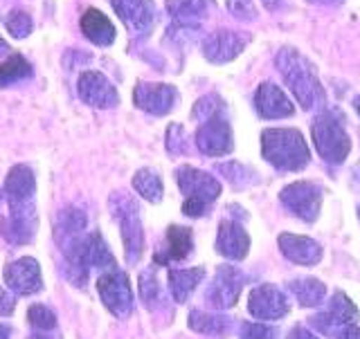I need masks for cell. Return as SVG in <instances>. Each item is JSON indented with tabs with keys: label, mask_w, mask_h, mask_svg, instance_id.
Here are the masks:
<instances>
[{
	"label": "cell",
	"mask_w": 360,
	"mask_h": 339,
	"mask_svg": "<svg viewBox=\"0 0 360 339\" xmlns=\"http://www.w3.org/2000/svg\"><path fill=\"white\" fill-rule=\"evenodd\" d=\"M3 194L9 205V216L3 222V236L14 245L32 243L37 236L39 216L34 196H37V178L27 164H16L5 178Z\"/></svg>",
	"instance_id": "obj_1"
},
{
	"label": "cell",
	"mask_w": 360,
	"mask_h": 339,
	"mask_svg": "<svg viewBox=\"0 0 360 339\" xmlns=\"http://www.w3.org/2000/svg\"><path fill=\"white\" fill-rule=\"evenodd\" d=\"M277 70L304 110L324 106V90L313 63L292 48H281L275 56Z\"/></svg>",
	"instance_id": "obj_2"
},
{
	"label": "cell",
	"mask_w": 360,
	"mask_h": 339,
	"mask_svg": "<svg viewBox=\"0 0 360 339\" xmlns=\"http://www.w3.org/2000/svg\"><path fill=\"white\" fill-rule=\"evenodd\" d=\"M266 160L281 171H300L309 164V146L297 128H268L262 133Z\"/></svg>",
	"instance_id": "obj_3"
},
{
	"label": "cell",
	"mask_w": 360,
	"mask_h": 339,
	"mask_svg": "<svg viewBox=\"0 0 360 339\" xmlns=\"http://www.w3.org/2000/svg\"><path fill=\"white\" fill-rule=\"evenodd\" d=\"M345 117L340 110H326L313 121V144L318 155L329 164H342L352 151V140L345 131Z\"/></svg>",
	"instance_id": "obj_4"
},
{
	"label": "cell",
	"mask_w": 360,
	"mask_h": 339,
	"mask_svg": "<svg viewBox=\"0 0 360 339\" xmlns=\"http://www.w3.org/2000/svg\"><path fill=\"white\" fill-rule=\"evenodd\" d=\"M176 182L185 196L183 213L189 218H198L207 211V207L221 196L219 180L194 166H180L176 171Z\"/></svg>",
	"instance_id": "obj_5"
},
{
	"label": "cell",
	"mask_w": 360,
	"mask_h": 339,
	"mask_svg": "<svg viewBox=\"0 0 360 339\" xmlns=\"http://www.w3.org/2000/svg\"><path fill=\"white\" fill-rule=\"evenodd\" d=\"M110 207H112V213H115V218L120 220L127 263H138L140 256H142V250H144L140 209H138V205H135V200L129 196H112Z\"/></svg>",
	"instance_id": "obj_6"
},
{
	"label": "cell",
	"mask_w": 360,
	"mask_h": 339,
	"mask_svg": "<svg viewBox=\"0 0 360 339\" xmlns=\"http://www.w3.org/2000/svg\"><path fill=\"white\" fill-rule=\"evenodd\" d=\"M97 292L101 297V303L106 306L110 314L117 319H127L133 310V290L127 272L122 270H106L104 274L97 279Z\"/></svg>",
	"instance_id": "obj_7"
},
{
	"label": "cell",
	"mask_w": 360,
	"mask_h": 339,
	"mask_svg": "<svg viewBox=\"0 0 360 339\" xmlns=\"http://www.w3.org/2000/svg\"><path fill=\"white\" fill-rule=\"evenodd\" d=\"M196 146L200 153L210 157H221L232 151V128L230 121L225 119V108L200 119V126L196 131Z\"/></svg>",
	"instance_id": "obj_8"
},
{
	"label": "cell",
	"mask_w": 360,
	"mask_h": 339,
	"mask_svg": "<svg viewBox=\"0 0 360 339\" xmlns=\"http://www.w3.org/2000/svg\"><path fill=\"white\" fill-rule=\"evenodd\" d=\"M281 202L288 211H292L302 220L313 222L320 213V202H322V189L313 182H292L279 194Z\"/></svg>",
	"instance_id": "obj_9"
},
{
	"label": "cell",
	"mask_w": 360,
	"mask_h": 339,
	"mask_svg": "<svg viewBox=\"0 0 360 339\" xmlns=\"http://www.w3.org/2000/svg\"><path fill=\"white\" fill-rule=\"evenodd\" d=\"M110 7L133 36H146L155 25L158 11L153 0H110Z\"/></svg>",
	"instance_id": "obj_10"
},
{
	"label": "cell",
	"mask_w": 360,
	"mask_h": 339,
	"mask_svg": "<svg viewBox=\"0 0 360 339\" xmlns=\"http://www.w3.org/2000/svg\"><path fill=\"white\" fill-rule=\"evenodd\" d=\"M77 93L82 97V101H86L93 108H115L120 104V95L115 86L99 70H84L79 74Z\"/></svg>",
	"instance_id": "obj_11"
},
{
	"label": "cell",
	"mask_w": 360,
	"mask_h": 339,
	"mask_svg": "<svg viewBox=\"0 0 360 339\" xmlns=\"http://www.w3.org/2000/svg\"><path fill=\"white\" fill-rule=\"evenodd\" d=\"M133 101L140 110L151 112L155 117H162L167 112L174 110L178 101V93L174 86H167V84L138 81V86L133 90Z\"/></svg>",
	"instance_id": "obj_12"
},
{
	"label": "cell",
	"mask_w": 360,
	"mask_h": 339,
	"mask_svg": "<svg viewBox=\"0 0 360 339\" xmlns=\"http://www.w3.org/2000/svg\"><path fill=\"white\" fill-rule=\"evenodd\" d=\"M5 286L16 292V295H34V292H39L43 288V277H41V265L37 258L32 256H22L18 261L9 263L5 267Z\"/></svg>",
	"instance_id": "obj_13"
},
{
	"label": "cell",
	"mask_w": 360,
	"mask_h": 339,
	"mask_svg": "<svg viewBox=\"0 0 360 339\" xmlns=\"http://www.w3.org/2000/svg\"><path fill=\"white\" fill-rule=\"evenodd\" d=\"M248 41H250L248 34L232 32V29H219V32H212L210 36L202 41V54H205V59L212 63H228L243 52Z\"/></svg>",
	"instance_id": "obj_14"
},
{
	"label": "cell",
	"mask_w": 360,
	"mask_h": 339,
	"mask_svg": "<svg viewBox=\"0 0 360 339\" xmlns=\"http://www.w3.org/2000/svg\"><path fill=\"white\" fill-rule=\"evenodd\" d=\"M248 310L257 319H281L290 310L286 295L275 286H257L248 297Z\"/></svg>",
	"instance_id": "obj_15"
},
{
	"label": "cell",
	"mask_w": 360,
	"mask_h": 339,
	"mask_svg": "<svg viewBox=\"0 0 360 339\" xmlns=\"http://www.w3.org/2000/svg\"><path fill=\"white\" fill-rule=\"evenodd\" d=\"M243 274L236 267L223 265L219 267L217 277H214V284L207 290V301L214 308H232L239 295L243 290Z\"/></svg>",
	"instance_id": "obj_16"
},
{
	"label": "cell",
	"mask_w": 360,
	"mask_h": 339,
	"mask_svg": "<svg viewBox=\"0 0 360 339\" xmlns=\"http://www.w3.org/2000/svg\"><path fill=\"white\" fill-rule=\"evenodd\" d=\"M167 9L174 20L169 34L196 32L210 9V0H167Z\"/></svg>",
	"instance_id": "obj_17"
},
{
	"label": "cell",
	"mask_w": 360,
	"mask_h": 339,
	"mask_svg": "<svg viewBox=\"0 0 360 339\" xmlns=\"http://www.w3.org/2000/svg\"><path fill=\"white\" fill-rule=\"evenodd\" d=\"M255 108L266 119H281L290 117L295 112V106L284 95V90L275 84H262L255 93Z\"/></svg>",
	"instance_id": "obj_18"
},
{
	"label": "cell",
	"mask_w": 360,
	"mask_h": 339,
	"mask_svg": "<svg viewBox=\"0 0 360 339\" xmlns=\"http://www.w3.org/2000/svg\"><path fill=\"white\" fill-rule=\"evenodd\" d=\"M248 247H250V236L245 234V230L239 222L223 220L219 225V236H217L219 254H223L225 258H232V261H241L248 254Z\"/></svg>",
	"instance_id": "obj_19"
},
{
	"label": "cell",
	"mask_w": 360,
	"mask_h": 339,
	"mask_svg": "<svg viewBox=\"0 0 360 339\" xmlns=\"http://www.w3.org/2000/svg\"><path fill=\"white\" fill-rule=\"evenodd\" d=\"M79 27H82V34L90 41L99 45V48H108V45L115 43V25L110 22V18L106 14H101L99 9L95 7H88L84 14H82V20H79Z\"/></svg>",
	"instance_id": "obj_20"
},
{
	"label": "cell",
	"mask_w": 360,
	"mask_h": 339,
	"mask_svg": "<svg viewBox=\"0 0 360 339\" xmlns=\"http://www.w3.org/2000/svg\"><path fill=\"white\" fill-rule=\"evenodd\" d=\"M279 247L286 258H290L292 263H300V265H315L322 256V247L313 239H307V236L281 234Z\"/></svg>",
	"instance_id": "obj_21"
},
{
	"label": "cell",
	"mask_w": 360,
	"mask_h": 339,
	"mask_svg": "<svg viewBox=\"0 0 360 339\" xmlns=\"http://www.w3.org/2000/svg\"><path fill=\"white\" fill-rule=\"evenodd\" d=\"M191 247H194V239H191V230L189 227H178V225H172L167 230V245L165 250L155 252V263L167 265L172 261H183V258L189 256Z\"/></svg>",
	"instance_id": "obj_22"
},
{
	"label": "cell",
	"mask_w": 360,
	"mask_h": 339,
	"mask_svg": "<svg viewBox=\"0 0 360 339\" xmlns=\"http://www.w3.org/2000/svg\"><path fill=\"white\" fill-rule=\"evenodd\" d=\"M202 279H205V267L169 270V290H172L176 303H185Z\"/></svg>",
	"instance_id": "obj_23"
},
{
	"label": "cell",
	"mask_w": 360,
	"mask_h": 339,
	"mask_svg": "<svg viewBox=\"0 0 360 339\" xmlns=\"http://www.w3.org/2000/svg\"><path fill=\"white\" fill-rule=\"evenodd\" d=\"M358 319V308L354 306L352 301L347 299L345 292H335V297L331 301L329 310H326L324 314H320V317H315L313 324L315 326H322V328H326L329 324H352Z\"/></svg>",
	"instance_id": "obj_24"
},
{
	"label": "cell",
	"mask_w": 360,
	"mask_h": 339,
	"mask_svg": "<svg viewBox=\"0 0 360 339\" xmlns=\"http://www.w3.org/2000/svg\"><path fill=\"white\" fill-rule=\"evenodd\" d=\"M34 74L32 63L18 52H11L7 59L0 63V88H9L14 84H20Z\"/></svg>",
	"instance_id": "obj_25"
},
{
	"label": "cell",
	"mask_w": 360,
	"mask_h": 339,
	"mask_svg": "<svg viewBox=\"0 0 360 339\" xmlns=\"http://www.w3.org/2000/svg\"><path fill=\"white\" fill-rule=\"evenodd\" d=\"M133 189L149 202H160L165 194L162 180L153 168H140V171L133 175Z\"/></svg>",
	"instance_id": "obj_26"
},
{
	"label": "cell",
	"mask_w": 360,
	"mask_h": 339,
	"mask_svg": "<svg viewBox=\"0 0 360 339\" xmlns=\"http://www.w3.org/2000/svg\"><path fill=\"white\" fill-rule=\"evenodd\" d=\"M290 292L302 306H318L324 299V284L318 279H300L290 284Z\"/></svg>",
	"instance_id": "obj_27"
},
{
	"label": "cell",
	"mask_w": 360,
	"mask_h": 339,
	"mask_svg": "<svg viewBox=\"0 0 360 339\" xmlns=\"http://www.w3.org/2000/svg\"><path fill=\"white\" fill-rule=\"evenodd\" d=\"M189 328L196 333H202V335H221V333H225V328H228V319L219 317V314L194 310L189 314Z\"/></svg>",
	"instance_id": "obj_28"
},
{
	"label": "cell",
	"mask_w": 360,
	"mask_h": 339,
	"mask_svg": "<svg viewBox=\"0 0 360 339\" xmlns=\"http://www.w3.org/2000/svg\"><path fill=\"white\" fill-rule=\"evenodd\" d=\"M3 22H5V29L14 39H27L34 29L32 16L22 9H11L7 16H3Z\"/></svg>",
	"instance_id": "obj_29"
},
{
	"label": "cell",
	"mask_w": 360,
	"mask_h": 339,
	"mask_svg": "<svg viewBox=\"0 0 360 339\" xmlns=\"http://www.w3.org/2000/svg\"><path fill=\"white\" fill-rule=\"evenodd\" d=\"M27 321L30 326L37 333H43V331H52L56 326V314L48 308V306H41V303H34L27 310Z\"/></svg>",
	"instance_id": "obj_30"
},
{
	"label": "cell",
	"mask_w": 360,
	"mask_h": 339,
	"mask_svg": "<svg viewBox=\"0 0 360 339\" xmlns=\"http://www.w3.org/2000/svg\"><path fill=\"white\" fill-rule=\"evenodd\" d=\"M140 297L146 303V308H153L160 301V286H158L155 270H144L140 274Z\"/></svg>",
	"instance_id": "obj_31"
},
{
	"label": "cell",
	"mask_w": 360,
	"mask_h": 339,
	"mask_svg": "<svg viewBox=\"0 0 360 339\" xmlns=\"http://www.w3.org/2000/svg\"><path fill=\"white\" fill-rule=\"evenodd\" d=\"M219 171L228 175L236 187H245V185H250L252 180H248V175H250V178H257V173H255V171H250V168L243 166V164H239V162L219 164Z\"/></svg>",
	"instance_id": "obj_32"
},
{
	"label": "cell",
	"mask_w": 360,
	"mask_h": 339,
	"mask_svg": "<svg viewBox=\"0 0 360 339\" xmlns=\"http://www.w3.org/2000/svg\"><path fill=\"white\" fill-rule=\"evenodd\" d=\"M167 149H169V153H174V155L187 151V133H185L183 126H180V124H172V126H169V131H167Z\"/></svg>",
	"instance_id": "obj_33"
},
{
	"label": "cell",
	"mask_w": 360,
	"mask_h": 339,
	"mask_svg": "<svg viewBox=\"0 0 360 339\" xmlns=\"http://www.w3.org/2000/svg\"><path fill=\"white\" fill-rule=\"evenodd\" d=\"M275 331L264 324H248L243 326V339H273Z\"/></svg>",
	"instance_id": "obj_34"
},
{
	"label": "cell",
	"mask_w": 360,
	"mask_h": 339,
	"mask_svg": "<svg viewBox=\"0 0 360 339\" xmlns=\"http://www.w3.org/2000/svg\"><path fill=\"white\" fill-rule=\"evenodd\" d=\"M230 9L236 14V18H248V16L255 18V9H252V5H250V0H239V5H236L234 0H232V3H230Z\"/></svg>",
	"instance_id": "obj_35"
},
{
	"label": "cell",
	"mask_w": 360,
	"mask_h": 339,
	"mask_svg": "<svg viewBox=\"0 0 360 339\" xmlns=\"http://www.w3.org/2000/svg\"><path fill=\"white\" fill-rule=\"evenodd\" d=\"M16 308V299L5 288H0V314H11Z\"/></svg>",
	"instance_id": "obj_36"
},
{
	"label": "cell",
	"mask_w": 360,
	"mask_h": 339,
	"mask_svg": "<svg viewBox=\"0 0 360 339\" xmlns=\"http://www.w3.org/2000/svg\"><path fill=\"white\" fill-rule=\"evenodd\" d=\"M340 339H360V328H356V326H347V328L340 333Z\"/></svg>",
	"instance_id": "obj_37"
},
{
	"label": "cell",
	"mask_w": 360,
	"mask_h": 339,
	"mask_svg": "<svg viewBox=\"0 0 360 339\" xmlns=\"http://www.w3.org/2000/svg\"><path fill=\"white\" fill-rule=\"evenodd\" d=\"M309 3H315V5H340L345 0H309Z\"/></svg>",
	"instance_id": "obj_38"
},
{
	"label": "cell",
	"mask_w": 360,
	"mask_h": 339,
	"mask_svg": "<svg viewBox=\"0 0 360 339\" xmlns=\"http://www.w3.org/2000/svg\"><path fill=\"white\" fill-rule=\"evenodd\" d=\"M3 54H11V48L5 43V39L0 36V56H3Z\"/></svg>",
	"instance_id": "obj_39"
},
{
	"label": "cell",
	"mask_w": 360,
	"mask_h": 339,
	"mask_svg": "<svg viewBox=\"0 0 360 339\" xmlns=\"http://www.w3.org/2000/svg\"><path fill=\"white\" fill-rule=\"evenodd\" d=\"M9 328H7V326H3V324H0V339H9Z\"/></svg>",
	"instance_id": "obj_40"
},
{
	"label": "cell",
	"mask_w": 360,
	"mask_h": 339,
	"mask_svg": "<svg viewBox=\"0 0 360 339\" xmlns=\"http://www.w3.org/2000/svg\"><path fill=\"white\" fill-rule=\"evenodd\" d=\"M279 3H281V0H264V5H266L268 9H275Z\"/></svg>",
	"instance_id": "obj_41"
},
{
	"label": "cell",
	"mask_w": 360,
	"mask_h": 339,
	"mask_svg": "<svg viewBox=\"0 0 360 339\" xmlns=\"http://www.w3.org/2000/svg\"><path fill=\"white\" fill-rule=\"evenodd\" d=\"M354 182H356V185H360V164H358V168L354 171Z\"/></svg>",
	"instance_id": "obj_42"
},
{
	"label": "cell",
	"mask_w": 360,
	"mask_h": 339,
	"mask_svg": "<svg viewBox=\"0 0 360 339\" xmlns=\"http://www.w3.org/2000/svg\"><path fill=\"white\" fill-rule=\"evenodd\" d=\"M354 106H356V112H358V115H360V95L354 99Z\"/></svg>",
	"instance_id": "obj_43"
},
{
	"label": "cell",
	"mask_w": 360,
	"mask_h": 339,
	"mask_svg": "<svg viewBox=\"0 0 360 339\" xmlns=\"http://www.w3.org/2000/svg\"><path fill=\"white\" fill-rule=\"evenodd\" d=\"M3 196H5V194H3V189H0V200H3Z\"/></svg>",
	"instance_id": "obj_44"
},
{
	"label": "cell",
	"mask_w": 360,
	"mask_h": 339,
	"mask_svg": "<svg viewBox=\"0 0 360 339\" xmlns=\"http://www.w3.org/2000/svg\"><path fill=\"white\" fill-rule=\"evenodd\" d=\"M358 218H360V207H358Z\"/></svg>",
	"instance_id": "obj_45"
}]
</instances>
